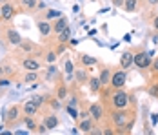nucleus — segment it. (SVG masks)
<instances>
[{
  "label": "nucleus",
  "instance_id": "4",
  "mask_svg": "<svg viewBox=\"0 0 158 135\" xmlns=\"http://www.w3.org/2000/svg\"><path fill=\"white\" fill-rule=\"evenodd\" d=\"M153 62V53H147V51H138L135 53V66L140 68V70H145L149 68Z\"/></svg>",
  "mask_w": 158,
  "mask_h": 135
},
{
  "label": "nucleus",
  "instance_id": "28",
  "mask_svg": "<svg viewBox=\"0 0 158 135\" xmlns=\"http://www.w3.org/2000/svg\"><path fill=\"white\" fill-rule=\"evenodd\" d=\"M67 113L73 117V119H78V110L75 108V106H71V104H67Z\"/></svg>",
  "mask_w": 158,
  "mask_h": 135
},
{
  "label": "nucleus",
  "instance_id": "39",
  "mask_svg": "<svg viewBox=\"0 0 158 135\" xmlns=\"http://www.w3.org/2000/svg\"><path fill=\"white\" fill-rule=\"evenodd\" d=\"M113 4H114V6H122V7H124V0H113Z\"/></svg>",
  "mask_w": 158,
  "mask_h": 135
},
{
  "label": "nucleus",
  "instance_id": "6",
  "mask_svg": "<svg viewBox=\"0 0 158 135\" xmlns=\"http://www.w3.org/2000/svg\"><path fill=\"white\" fill-rule=\"evenodd\" d=\"M87 110H89V115H91V119L95 120V122H98L104 117V106L100 104V102H93Z\"/></svg>",
  "mask_w": 158,
  "mask_h": 135
},
{
  "label": "nucleus",
  "instance_id": "34",
  "mask_svg": "<svg viewBox=\"0 0 158 135\" xmlns=\"http://www.w3.org/2000/svg\"><path fill=\"white\" fill-rule=\"evenodd\" d=\"M9 84H11V82H9L7 79H2V77H0V88H7Z\"/></svg>",
  "mask_w": 158,
  "mask_h": 135
},
{
  "label": "nucleus",
  "instance_id": "29",
  "mask_svg": "<svg viewBox=\"0 0 158 135\" xmlns=\"http://www.w3.org/2000/svg\"><path fill=\"white\" fill-rule=\"evenodd\" d=\"M67 97V88L65 86H60L58 91H56V99H65Z\"/></svg>",
  "mask_w": 158,
  "mask_h": 135
},
{
  "label": "nucleus",
  "instance_id": "9",
  "mask_svg": "<svg viewBox=\"0 0 158 135\" xmlns=\"http://www.w3.org/2000/svg\"><path fill=\"white\" fill-rule=\"evenodd\" d=\"M22 68L27 71H38L40 70V62L36 59H24L22 60Z\"/></svg>",
  "mask_w": 158,
  "mask_h": 135
},
{
  "label": "nucleus",
  "instance_id": "27",
  "mask_svg": "<svg viewBox=\"0 0 158 135\" xmlns=\"http://www.w3.org/2000/svg\"><path fill=\"white\" fill-rule=\"evenodd\" d=\"M60 15V11H56V9H48V13H46V18L48 20H53V18H58Z\"/></svg>",
  "mask_w": 158,
  "mask_h": 135
},
{
  "label": "nucleus",
  "instance_id": "25",
  "mask_svg": "<svg viewBox=\"0 0 158 135\" xmlns=\"http://www.w3.org/2000/svg\"><path fill=\"white\" fill-rule=\"evenodd\" d=\"M75 71H77V70H75V64H73L71 60H65V73H67V77L71 79Z\"/></svg>",
  "mask_w": 158,
  "mask_h": 135
},
{
  "label": "nucleus",
  "instance_id": "12",
  "mask_svg": "<svg viewBox=\"0 0 158 135\" xmlns=\"http://www.w3.org/2000/svg\"><path fill=\"white\" fill-rule=\"evenodd\" d=\"M67 26H69V24H67V18H65V16H58V18L55 20V24H53V31L58 35V33L64 31Z\"/></svg>",
  "mask_w": 158,
  "mask_h": 135
},
{
  "label": "nucleus",
  "instance_id": "44",
  "mask_svg": "<svg viewBox=\"0 0 158 135\" xmlns=\"http://www.w3.org/2000/svg\"><path fill=\"white\" fill-rule=\"evenodd\" d=\"M6 2H11V0H0V6H2V4H6Z\"/></svg>",
  "mask_w": 158,
  "mask_h": 135
},
{
  "label": "nucleus",
  "instance_id": "23",
  "mask_svg": "<svg viewBox=\"0 0 158 135\" xmlns=\"http://www.w3.org/2000/svg\"><path fill=\"white\" fill-rule=\"evenodd\" d=\"M80 62H82L84 66H95L96 59H93V57H87V55H80Z\"/></svg>",
  "mask_w": 158,
  "mask_h": 135
},
{
  "label": "nucleus",
  "instance_id": "32",
  "mask_svg": "<svg viewBox=\"0 0 158 135\" xmlns=\"http://www.w3.org/2000/svg\"><path fill=\"white\" fill-rule=\"evenodd\" d=\"M87 117H91V115H89V110H85V111H78V119H87Z\"/></svg>",
  "mask_w": 158,
  "mask_h": 135
},
{
  "label": "nucleus",
  "instance_id": "41",
  "mask_svg": "<svg viewBox=\"0 0 158 135\" xmlns=\"http://www.w3.org/2000/svg\"><path fill=\"white\" fill-rule=\"evenodd\" d=\"M102 133H104V135H113V133H114V132H113V130H104Z\"/></svg>",
  "mask_w": 158,
  "mask_h": 135
},
{
  "label": "nucleus",
  "instance_id": "1",
  "mask_svg": "<svg viewBox=\"0 0 158 135\" xmlns=\"http://www.w3.org/2000/svg\"><path fill=\"white\" fill-rule=\"evenodd\" d=\"M136 120V111L135 110H127V108H116L111 113V122L118 128L114 130V133H131L133 126Z\"/></svg>",
  "mask_w": 158,
  "mask_h": 135
},
{
  "label": "nucleus",
  "instance_id": "31",
  "mask_svg": "<svg viewBox=\"0 0 158 135\" xmlns=\"http://www.w3.org/2000/svg\"><path fill=\"white\" fill-rule=\"evenodd\" d=\"M22 4L26 7H29V9H35L36 7V0H22Z\"/></svg>",
  "mask_w": 158,
  "mask_h": 135
},
{
  "label": "nucleus",
  "instance_id": "21",
  "mask_svg": "<svg viewBox=\"0 0 158 135\" xmlns=\"http://www.w3.org/2000/svg\"><path fill=\"white\" fill-rule=\"evenodd\" d=\"M77 80H78L80 84H85V82L89 80L87 71H85V70H77Z\"/></svg>",
  "mask_w": 158,
  "mask_h": 135
},
{
  "label": "nucleus",
  "instance_id": "19",
  "mask_svg": "<svg viewBox=\"0 0 158 135\" xmlns=\"http://www.w3.org/2000/svg\"><path fill=\"white\" fill-rule=\"evenodd\" d=\"M20 49H22V51H26V53H31V51L36 49V46L33 44V42H29V40H27V42H26V40H22V42H20Z\"/></svg>",
  "mask_w": 158,
  "mask_h": 135
},
{
  "label": "nucleus",
  "instance_id": "43",
  "mask_svg": "<svg viewBox=\"0 0 158 135\" xmlns=\"http://www.w3.org/2000/svg\"><path fill=\"white\" fill-rule=\"evenodd\" d=\"M4 73H6V70H4V68H2V66H0V77L4 75Z\"/></svg>",
  "mask_w": 158,
  "mask_h": 135
},
{
  "label": "nucleus",
  "instance_id": "8",
  "mask_svg": "<svg viewBox=\"0 0 158 135\" xmlns=\"http://www.w3.org/2000/svg\"><path fill=\"white\" fill-rule=\"evenodd\" d=\"M18 113H20V108L18 106H13V108L7 110V113H2V115H4V119L7 120V124H13V122L18 120Z\"/></svg>",
  "mask_w": 158,
  "mask_h": 135
},
{
  "label": "nucleus",
  "instance_id": "40",
  "mask_svg": "<svg viewBox=\"0 0 158 135\" xmlns=\"http://www.w3.org/2000/svg\"><path fill=\"white\" fill-rule=\"evenodd\" d=\"M69 104H71V106H77V99H75V97H69Z\"/></svg>",
  "mask_w": 158,
  "mask_h": 135
},
{
  "label": "nucleus",
  "instance_id": "22",
  "mask_svg": "<svg viewBox=\"0 0 158 135\" xmlns=\"http://www.w3.org/2000/svg\"><path fill=\"white\" fill-rule=\"evenodd\" d=\"M136 4H138L136 0H124V9L129 11V13L131 11H136Z\"/></svg>",
  "mask_w": 158,
  "mask_h": 135
},
{
  "label": "nucleus",
  "instance_id": "18",
  "mask_svg": "<svg viewBox=\"0 0 158 135\" xmlns=\"http://www.w3.org/2000/svg\"><path fill=\"white\" fill-rule=\"evenodd\" d=\"M111 75H113V73H111V70L104 68V70L100 71V77H98V79H100V80H102V84L106 86V84H109V82H111Z\"/></svg>",
  "mask_w": 158,
  "mask_h": 135
},
{
  "label": "nucleus",
  "instance_id": "26",
  "mask_svg": "<svg viewBox=\"0 0 158 135\" xmlns=\"http://www.w3.org/2000/svg\"><path fill=\"white\" fill-rule=\"evenodd\" d=\"M147 93H149L151 97L158 99V82L156 84H149V86H147Z\"/></svg>",
  "mask_w": 158,
  "mask_h": 135
},
{
  "label": "nucleus",
  "instance_id": "37",
  "mask_svg": "<svg viewBox=\"0 0 158 135\" xmlns=\"http://www.w3.org/2000/svg\"><path fill=\"white\" fill-rule=\"evenodd\" d=\"M55 73H56V68L55 66H49V77H53Z\"/></svg>",
  "mask_w": 158,
  "mask_h": 135
},
{
  "label": "nucleus",
  "instance_id": "10",
  "mask_svg": "<svg viewBox=\"0 0 158 135\" xmlns=\"http://www.w3.org/2000/svg\"><path fill=\"white\" fill-rule=\"evenodd\" d=\"M93 122H95V120L91 119V117H87V119H80L78 130H80V132H84V133H91V130L95 128V126H93Z\"/></svg>",
  "mask_w": 158,
  "mask_h": 135
},
{
  "label": "nucleus",
  "instance_id": "14",
  "mask_svg": "<svg viewBox=\"0 0 158 135\" xmlns=\"http://www.w3.org/2000/svg\"><path fill=\"white\" fill-rule=\"evenodd\" d=\"M56 40H58V44H67V42L71 40V28L67 26L64 31H60V33L56 35Z\"/></svg>",
  "mask_w": 158,
  "mask_h": 135
},
{
  "label": "nucleus",
  "instance_id": "30",
  "mask_svg": "<svg viewBox=\"0 0 158 135\" xmlns=\"http://www.w3.org/2000/svg\"><path fill=\"white\" fill-rule=\"evenodd\" d=\"M56 57H58V55H56V51H49L48 57H46V60H48L49 64H53V62L56 60Z\"/></svg>",
  "mask_w": 158,
  "mask_h": 135
},
{
  "label": "nucleus",
  "instance_id": "20",
  "mask_svg": "<svg viewBox=\"0 0 158 135\" xmlns=\"http://www.w3.org/2000/svg\"><path fill=\"white\" fill-rule=\"evenodd\" d=\"M24 122H26V126H27V130H31V132H36V122L33 120V115H26L24 117Z\"/></svg>",
  "mask_w": 158,
  "mask_h": 135
},
{
  "label": "nucleus",
  "instance_id": "38",
  "mask_svg": "<svg viewBox=\"0 0 158 135\" xmlns=\"http://www.w3.org/2000/svg\"><path fill=\"white\" fill-rule=\"evenodd\" d=\"M51 106H53L55 110H58V108H60V102H58V101H51Z\"/></svg>",
  "mask_w": 158,
  "mask_h": 135
},
{
  "label": "nucleus",
  "instance_id": "36",
  "mask_svg": "<svg viewBox=\"0 0 158 135\" xmlns=\"http://www.w3.org/2000/svg\"><path fill=\"white\" fill-rule=\"evenodd\" d=\"M151 26H153V28L158 31V15H156V16H153V22H151Z\"/></svg>",
  "mask_w": 158,
  "mask_h": 135
},
{
  "label": "nucleus",
  "instance_id": "7",
  "mask_svg": "<svg viewBox=\"0 0 158 135\" xmlns=\"http://www.w3.org/2000/svg\"><path fill=\"white\" fill-rule=\"evenodd\" d=\"M135 64V53L133 51H124L120 57V68L122 70H129Z\"/></svg>",
  "mask_w": 158,
  "mask_h": 135
},
{
  "label": "nucleus",
  "instance_id": "42",
  "mask_svg": "<svg viewBox=\"0 0 158 135\" xmlns=\"http://www.w3.org/2000/svg\"><path fill=\"white\" fill-rule=\"evenodd\" d=\"M147 4H149V6H156L158 0H147Z\"/></svg>",
  "mask_w": 158,
  "mask_h": 135
},
{
  "label": "nucleus",
  "instance_id": "3",
  "mask_svg": "<svg viewBox=\"0 0 158 135\" xmlns=\"http://www.w3.org/2000/svg\"><path fill=\"white\" fill-rule=\"evenodd\" d=\"M126 80H127L126 70H118V71H113L109 86L113 88V90H120V88H124V86H126Z\"/></svg>",
  "mask_w": 158,
  "mask_h": 135
},
{
  "label": "nucleus",
  "instance_id": "13",
  "mask_svg": "<svg viewBox=\"0 0 158 135\" xmlns=\"http://www.w3.org/2000/svg\"><path fill=\"white\" fill-rule=\"evenodd\" d=\"M6 37H7V42H9L11 46H20V42H22L20 35H18V33H16L15 29H7Z\"/></svg>",
  "mask_w": 158,
  "mask_h": 135
},
{
  "label": "nucleus",
  "instance_id": "16",
  "mask_svg": "<svg viewBox=\"0 0 158 135\" xmlns=\"http://www.w3.org/2000/svg\"><path fill=\"white\" fill-rule=\"evenodd\" d=\"M44 124H46V128H48V130H55V128L58 126V117L51 113V115H48V117L44 119Z\"/></svg>",
  "mask_w": 158,
  "mask_h": 135
},
{
  "label": "nucleus",
  "instance_id": "24",
  "mask_svg": "<svg viewBox=\"0 0 158 135\" xmlns=\"http://www.w3.org/2000/svg\"><path fill=\"white\" fill-rule=\"evenodd\" d=\"M38 80V73L36 71H27L26 73V77H24V82L27 84V82H36Z\"/></svg>",
  "mask_w": 158,
  "mask_h": 135
},
{
  "label": "nucleus",
  "instance_id": "33",
  "mask_svg": "<svg viewBox=\"0 0 158 135\" xmlns=\"http://www.w3.org/2000/svg\"><path fill=\"white\" fill-rule=\"evenodd\" d=\"M151 70H153L155 73H158V57L153 60V62H151Z\"/></svg>",
  "mask_w": 158,
  "mask_h": 135
},
{
  "label": "nucleus",
  "instance_id": "5",
  "mask_svg": "<svg viewBox=\"0 0 158 135\" xmlns=\"http://www.w3.org/2000/svg\"><path fill=\"white\" fill-rule=\"evenodd\" d=\"M15 16V6L11 2H6L0 6V18L2 20H11Z\"/></svg>",
  "mask_w": 158,
  "mask_h": 135
},
{
  "label": "nucleus",
  "instance_id": "11",
  "mask_svg": "<svg viewBox=\"0 0 158 135\" xmlns=\"http://www.w3.org/2000/svg\"><path fill=\"white\" fill-rule=\"evenodd\" d=\"M38 108H40V106L36 104L35 101H27V102H24V106H22V110H24V113H26V115H33V117L36 115V111H38Z\"/></svg>",
  "mask_w": 158,
  "mask_h": 135
},
{
  "label": "nucleus",
  "instance_id": "2",
  "mask_svg": "<svg viewBox=\"0 0 158 135\" xmlns=\"http://www.w3.org/2000/svg\"><path fill=\"white\" fill-rule=\"evenodd\" d=\"M109 101H111L113 110H116V108H129V102H133V95H129L127 91H124L120 88V90H114L111 93Z\"/></svg>",
  "mask_w": 158,
  "mask_h": 135
},
{
  "label": "nucleus",
  "instance_id": "15",
  "mask_svg": "<svg viewBox=\"0 0 158 135\" xmlns=\"http://www.w3.org/2000/svg\"><path fill=\"white\" fill-rule=\"evenodd\" d=\"M38 31H40V35H42V37H48L49 33L53 31V24H49L48 20L38 22Z\"/></svg>",
  "mask_w": 158,
  "mask_h": 135
},
{
  "label": "nucleus",
  "instance_id": "17",
  "mask_svg": "<svg viewBox=\"0 0 158 135\" xmlns=\"http://www.w3.org/2000/svg\"><path fill=\"white\" fill-rule=\"evenodd\" d=\"M102 80L100 79H96V77H93V79H89V88H91V91L93 93H98V91L102 90Z\"/></svg>",
  "mask_w": 158,
  "mask_h": 135
},
{
  "label": "nucleus",
  "instance_id": "35",
  "mask_svg": "<svg viewBox=\"0 0 158 135\" xmlns=\"http://www.w3.org/2000/svg\"><path fill=\"white\" fill-rule=\"evenodd\" d=\"M33 101H35V102H36L38 106L44 104V99H42V97H38V95H36V97H33Z\"/></svg>",
  "mask_w": 158,
  "mask_h": 135
}]
</instances>
